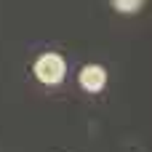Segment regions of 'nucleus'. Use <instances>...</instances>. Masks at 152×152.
I'll use <instances>...</instances> for the list:
<instances>
[{
	"label": "nucleus",
	"instance_id": "obj_3",
	"mask_svg": "<svg viewBox=\"0 0 152 152\" xmlns=\"http://www.w3.org/2000/svg\"><path fill=\"white\" fill-rule=\"evenodd\" d=\"M142 3L144 0H112L115 11H120V13H136L142 8Z\"/></svg>",
	"mask_w": 152,
	"mask_h": 152
},
{
	"label": "nucleus",
	"instance_id": "obj_2",
	"mask_svg": "<svg viewBox=\"0 0 152 152\" xmlns=\"http://www.w3.org/2000/svg\"><path fill=\"white\" fill-rule=\"evenodd\" d=\"M77 80H80V86H83L88 94H99V91L107 86V69L99 67V64H86V67L80 69Z\"/></svg>",
	"mask_w": 152,
	"mask_h": 152
},
{
	"label": "nucleus",
	"instance_id": "obj_1",
	"mask_svg": "<svg viewBox=\"0 0 152 152\" xmlns=\"http://www.w3.org/2000/svg\"><path fill=\"white\" fill-rule=\"evenodd\" d=\"M67 75V61L59 56V53H43L37 56L35 61V77L43 83V86H59Z\"/></svg>",
	"mask_w": 152,
	"mask_h": 152
}]
</instances>
